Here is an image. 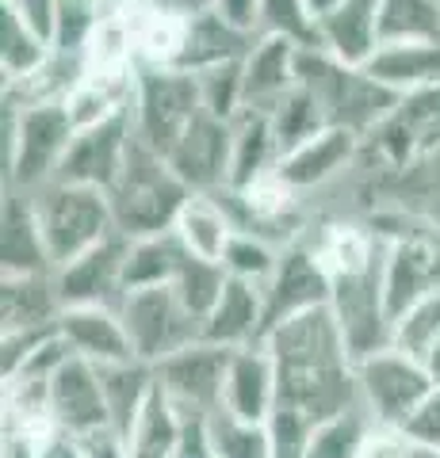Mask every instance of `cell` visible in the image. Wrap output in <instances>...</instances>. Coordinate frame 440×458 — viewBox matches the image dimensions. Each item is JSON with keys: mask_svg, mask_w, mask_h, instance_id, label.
Here are the masks:
<instances>
[{"mask_svg": "<svg viewBox=\"0 0 440 458\" xmlns=\"http://www.w3.org/2000/svg\"><path fill=\"white\" fill-rule=\"evenodd\" d=\"M318 264L325 267V276L333 279H352V276H364L367 267H375V260L387 249V237L379 229H364L357 222H333L325 225L315 245Z\"/></svg>", "mask_w": 440, "mask_h": 458, "instance_id": "cb8c5ba5", "label": "cell"}, {"mask_svg": "<svg viewBox=\"0 0 440 458\" xmlns=\"http://www.w3.org/2000/svg\"><path fill=\"white\" fill-rule=\"evenodd\" d=\"M126 252H131V237L116 229L100 245H92L77 260H69L65 267L54 271L62 306H119Z\"/></svg>", "mask_w": 440, "mask_h": 458, "instance_id": "7c38bea8", "label": "cell"}, {"mask_svg": "<svg viewBox=\"0 0 440 458\" xmlns=\"http://www.w3.org/2000/svg\"><path fill=\"white\" fill-rule=\"evenodd\" d=\"M134 141V107L116 114V119H104L96 126H84L77 131L73 146H69L65 161L58 168L54 180H73V183H92V188H111L119 180V172L126 165V153H131Z\"/></svg>", "mask_w": 440, "mask_h": 458, "instance_id": "8fae6325", "label": "cell"}, {"mask_svg": "<svg viewBox=\"0 0 440 458\" xmlns=\"http://www.w3.org/2000/svg\"><path fill=\"white\" fill-rule=\"evenodd\" d=\"M69 439H73L77 458H131L126 436L116 424H96V428H89V432H77Z\"/></svg>", "mask_w": 440, "mask_h": 458, "instance_id": "60d3db41", "label": "cell"}, {"mask_svg": "<svg viewBox=\"0 0 440 458\" xmlns=\"http://www.w3.org/2000/svg\"><path fill=\"white\" fill-rule=\"evenodd\" d=\"M276 264H280V245H272V241L261 237V233H249V229H237L230 249L222 256V267L230 271L234 279H246V283H257V286H264L272 279Z\"/></svg>", "mask_w": 440, "mask_h": 458, "instance_id": "74e56055", "label": "cell"}, {"mask_svg": "<svg viewBox=\"0 0 440 458\" xmlns=\"http://www.w3.org/2000/svg\"><path fill=\"white\" fill-rule=\"evenodd\" d=\"M31 199H35L39 229H42V241H47L54 271L116 233V214H111V199L104 188L73 183V180H50L35 188Z\"/></svg>", "mask_w": 440, "mask_h": 458, "instance_id": "3957f363", "label": "cell"}, {"mask_svg": "<svg viewBox=\"0 0 440 458\" xmlns=\"http://www.w3.org/2000/svg\"><path fill=\"white\" fill-rule=\"evenodd\" d=\"M180 436H184V412L168 401V394L158 386V378H153L146 405L138 409L131 432H126L131 458H173Z\"/></svg>", "mask_w": 440, "mask_h": 458, "instance_id": "83f0119b", "label": "cell"}, {"mask_svg": "<svg viewBox=\"0 0 440 458\" xmlns=\"http://www.w3.org/2000/svg\"><path fill=\"white\" fill-rule=\"evenodd\" d=\"M421 363H425V370L433 375V382H440V336L433 340V348L421 355Z\"/></svg>", "mask_w": 440, "mask_h": 458, "instance_id": "f6af8a7d", "label": "cell"}, {"mask_svg": "<svg viewBox=\"0 0 440 458\" xmlns=\"http://www.w3.org/2000/svg\"><path fill=\"white\" fill-rule=\"evenodd\" d=\"M299 42L283 35H257L249 54L241 57V92L246 107L272 111L299 84Z\"/></svg>", "mask_w": 440, "mask_h": 458, "instance_id": "4fadbf2b", "label": "cell"}, {"mask_svg": "<svg viewBox=\"0 0 440 458\" xmlns=\"http://www.w3.org/2000/svg\"><path fill=\"white\" fill-rule=\"evenodd\" d=\"M406 458H440V451H433V447H421V443L410 439V451H406Z\"/></svg>", "mask_w": 440, "mask_h": 458, "instance_id": "bcb514c9", "label": "cell"}, {"mask_svg": "<svg viewBox=\"0 0 440 458\" xmlns=\"http://www.w3.org/2000/svg\"><path fill=\"white\" fill-rule=\"evenodd\" d=\"M364 69L379 84L414 96L440 84V42H379Z\"/></svg>", "mask_w": 440, "mask_h": 458, "instance_id": "603a6c76", "label": "cell"}, {"mask_svg": "<svg viewBox=\"0 0 440 458\" xmlns=\"http://www.w3.org/2000/svg\"><path fill=\"white\" fill-rule=\"evenodd\" d=\"M352 367H357V386H360L364 405L375 412V420L383 428H402L410 420V412H414L425 401V394L436 386L421 360L391 348V344L372 355H364V360H357Z\"/></svg>", "mask_w": 440, "mask_h": 458, "instance_id": "8992f818", "label": "cell"}, {"mask_svg": "<svg viewBox=\"0 0 440 458\" xmlns=\"http://www.w3.org/2000/svg\"><path fill=\"white\" fill-rule=\"evenodd\" d=\"M20 271H54V264L42 241L31 191L12 188L4 199V276H20Z\"/></svg>", "mask_w": 440, "mask_h": 458, "instance_id": "484cf974", "label": "cell"}, {"mask_svg": "<svg viewBox=\"0 0 440 458\" xmlns=\"http://www.w3.org/2000/svg\"><path fill=\"white\" fill-rule=\"evenodd\" d=\"M253 31H241L230 20L222 16L219 8H207L192 20V35H188V50H184L177 69H188V73H200L207 65L219 62H234V57H246L253 47Z\"/></svg>", "mask_w": 440, "mask_h": 458, "instance_id": "4316f807", "label": "cell"}, {"mask_svg": "<svg viewBox=\"0 0 440 458\" xmlns=\"http://www.w3.org/2000/svg\"><path fill=\"white\" fill-rule=\"evenodd\" d=\"M280 165V141L272 131V114L257 107H241L234 114V153H230V188H246Z\"/></svg>", "mask_w": 440, "mask_h": 458, "instance_id": "d4e9b609", "label": "cell"}, {"mask_svg": "<svg viewBox=\"0 0 440 458\" xmlns=\"http://www.w3.org/2000/svg\"><path fill=\"white\" fill-rule=\"evenodd\" d=\"M8 4L16 8L20 16L54 47V31H58V8H62V0H8Z\"/></svg>", "mask_w": 440, "mask_h": 458, "instance_id": "7bdbcfd3", "label": "cell"}, {"mask_svg": "<svg viewBox=\"0 0 440 458\" xmlns=\"http://www.w3.org/2000/svg\"><path fill=\"white\" fill-rule=\"evenodd\" d=\"M119 313L126 325V336L134 344V355L142 363H161L188 344L203 340V321L180 302L173 283L131 286L119 298Z\"/></svg>", "mask_w": 440, "mask_h": 458, "instance_id": "277c9868", "label": "cell"}, {"mask_svg": "<svg viewBox=\"0 0 440 458\" xmlns=\"http://www.w3.org/2000/svg\"><path fill=\"white\" fill-rule=\"evenodd\" d=\"M261 294H264V336H268V328H276L280 321H288L310 306L330 302L333 283L318 264L315 249L291 241V245L280 249V264L272 271V279L261 286Z\"/></svg>", "mask_w": 440, "mask_h": 458, "instance_id": "30bf717a", "label": "cell"}, {"mask_svg": "<svg viewBox=\"0 0 440 458\" xmlns=\"http://www.w3.org/2000/svg\"><path fill=\"white\" fill-rule=\"evenodd\" d=\"M50 409H54V420L62 424L65 436L89 432V428H96V424H111L96 363L81 360V355H69V360L54 370Z\"/></svg>", "mask_w": 440, "mask_h": 458, "instance_id": "e0dca14e", "label": "cell"}, {"mask_svg": "<svg viewBox=\"0 0 440 458\" xmlns=\"http://www.w3.org/2000/svg\"><path fill=\"white\" fill-rule=\"evenodd\" d=\"M272 114V131H276V141H280V157L291 153L295 146H303L306 138H315L318 131H325L330 114L318 104V96L306 89V84H295V89L280 99V104L268 111Z\"/></svg>", "mask_w": 440, "mask_h": 458, "instance_id": "836d02e7", "label": "cell"}, {"mask_svg": "<svg viewBox=\"0 0 440 458\" xmlns=\"http://www.w3.org/2000/svg\"><path fill=\"white\" fill-rule=\"evenodd\" d=\"M375 428H379L375 412L364 405V397H357L352 405L315 424L303 458H360L364 443L372 439Z\"/></svg>", "mask_w": 440, "mask_h": 458, "instance_id": "f1b7e54d", "label": "cell"}, {"mask_svg": "<svg viewBox=\"0 0 440 458\" xmlns=\"http://www.w3.org/2000/svg\"><path fill=\"white\" fill-rule=\"evenodd\" d=\"M257 35H283L299 47H318V12L310 0H261Z\"/></svg>", "mask_w": 440, "mask_h": 458, "instance_id": "f35d334b", "label": "cell"}, {"mask_svg": "<svg viewBox=\"0 0 440 458\" xmlns=\"http://www.w3.org/2000/svg\"><path fill=\"white\" fill-rule=\"evenodd\" d=\"M383 0H333L318 16V47L349 65H364L379 50Z\"/></svg>", "mask_w": 440, "mask_h": 458, "instance_id": "ac0fdd59", "label": "cell"}, {"mask_svg": "<svg viewBox=\"0 0 440 458\" xmlns=\"http://www.w3.org/2000/svg\"><path fill=\"white\" fill-rule=\"evenodd\" d=\"M96 370H100L108 417L126 436L138 417V409L146 405V397L153 390V367L142 360H123V363H100Z\"/></svg>", "mask_w": 440, "mask_h": 458, "instance_id": "1f68e13d", "label": "cell"}, {"mask_svg": "<svg viewBox=\"0 0 440 458\" xmlns=\"http://www.w3.org/2000/svg\"><path fill=\"white\" fill-rule=\"evenodd\" d=\"M234 348L211 340H195L188 348L165 355L161 363H153V378L168 394V401L184 412V417H207L222 405V378L226 363H230Z\"/></svg>", "mask_w": 440, "mask_h": 458, "instance_id": "ba28073f", "label": "cell"}, {"mask_svg": "<svg viewBox=\"0 0 440 458\" xmlns=\"http://www.w3.org/2000/svg\"><path fill=\"white\" fill-rule=\"evenodd\" d=\"M62 294L54 271H20L4 276V333H42L58 328Z\"/></svg>", "mask_w": 440, "mask_h": 458, "instance_id": "7402d4cb", "label": "cell"}, {"mask_svg": "<svg viewBox=\"0 0 440 458\" xmlns=\"http://www.w3.org/2000/svg\"><path fill=\"white\" fill-rule=\"evenodd\" d=\"M188 195H192V188L177 176V168L168 165V157L150 149L146 141L134 134L119 180L108 188L119 233H126L134 241V237H150V233H161V229H173Z\"/></svg>", "mask_w": 440, "mask_h": 458, "instance_id": "6da1fadb", "label": "cell"}, {"mask_svg": "<svg viewBox=\"0 0 440 458\" xmlns=\"http://www.w3.org/2000/svg\"><path fill=\"white\" fill-rule=\"evenodd\" d=\"M330 4H333V0H310V8H315V12H318V16H322V12H325V8H330Z\"/></svg>", "mask_w": 440, "mask_h": 458, "instance_id": "7dc6e473", "label": "cell"}, {"mask_svg": "<svg viewBox=\"0 0 440 458\" xmlns=\"http://www.w3.org/2000/svg\"><path fill=\"white\" fill-rule=\"evenodd\" d=\"M131 20H134V57H138V65L177 69L184 50H188V35H192L195 16L161 8V4H153V0H131Z\"/></svg>", "mask_w": 440, "mask_h": 458, "instance_id": "ffe728a7", "label": "cell"}, {"mask_svg": "<svg viewBox=\"0 0 440 458\" xmlns=\"http://www.w3.org/2000/svg\"><path fill=\"white\" fill-rule=\"evenodd\" d=\"M264 348L272 355L276 370H315V367L352 363L345 328H341L330 302L310 306L303 313H295V318L280 321L276 328H268Z\"/></svg>", "mask_w": 440, "mask_h": 458, "instance_id": "52a82bcc", "label": "cell"}, {"mask_svg": "<svg viewBox=\"0 0 440 458\" xmlns=\"http://www.w3.org/2000/svg\"><path fill=\"white\" fill-rule=\"evenodd\" d=\"M203 111L200 81L188 69H158L138 65V92H134V134L150 149L168 157L177 141Z\"/></svg>", "mask_w": 440, "mask_h": 458, "instance_id": "5b68a950", "label": "cell"}, {"mask_svg": "<svg viewBox=\"0 0 440 458\" xmlns=\"http://www.w3.org/2000/svg\"><path fill=\"white\" fill-rule=\"evenodd\" d=\"M84 4H104V0H84Z\"/></svg>", "mask_w": 440, "mask_h": 458, "instance_id": "c3c4849f", "label": "cell"}, {"mask_svg": "<svg viewBox=\"0 0 440 458\" xmlns=\"http://www.w3.org/2000/svg\"><path fill=\"white\" fill-rule=\"evenodd\" d=\"M222 409L241 420H268L276 409V363L264 344H246L230 352L222 378Z\"/></svg>", "mask_w": 440, "mask_h": 458, "instance_id": "2e32d148", "label": "cell"}, {"mask_svg": "<svg viewBox=\"0 0 440 458\" xmlns=\"http://www.w3.org/2000/svg\"><path fill=\"white\" fill-rule=\"evenodd\" d=\"M360 149H364V138L357 131H349V126H325L315 138H306L303 146L283 153L276 172L299 191L325 188V183L337 180L341 172L357 161Z\"/></svg>", "mask_w": 440, "mask_h": 458, "instance_id": "5bb4252c", "label": "cell"}, {"mask_svg": "<svg viewBox=\"0 0 440 458\" xmlns=\"http://www.w3.org/2000/svg\"><path fill=\"white\" fill-rule=\"evenodd\" d=\"M173 229L195 256L222 264V256H226V249H230V241L237 233V222H234V210H230V203H226L222 191H192L188 199H184Z\"/></svg>", "mask_w": 440, "mask_h": 458, "instance_id": "44dd1931", "label": "cell"}, {"mask_svg": "<svg viewBox=\"0 0 440 458\" xmlns=\"http://www.w3.org/2000/svg\"><path fill=\"white\" fill-rule=\"evenodd\" d=\"M203 340L222 344V348H246V344H264V294L257 283L226 279L215 310L203 321Z\"/></svg>", "mask_w": 440, "mask_h": 458, "instance_id": "d6986e66", "label": "cell"}, {"mask_svg": "<svg viewBox=\"0 0 440 458\" xmlns=\"http://www.w3.org/2000/svg\"><path fill=\"white\" fill-rule=\"evenodd\" d=\"M58 333L69 344V352L96 367L138 360L119 306H65L58 318Z\"/></svg>", "mask_w": 440, "mask_h": 458, "instance_id": "9a60e30c", "label": "cell"}, {"mask_svg": "<svg viewBox=\"0 0 440 458\" xmlns=\"http://www.w3.org/2000/svg\"><path fill=\"white\" fill-rule=\"evenodd\" d=\"M104 4H123V0H104Z\"/></svg>", "mask_w": 440, "mask_h": 458, "instance_id": "681fc988", "label": "cell"}, {"mask_svg": "<svg viewBox=\"0 0 440 458\" xmlns=\"http://www.w3.org/2000/svg\"><path fill=\"white\" fill-rule=\"evenodd\" d=\"M410 451V436L402 432V428H375L372 439L364 443V451L360 458H406Z\"/></svg>", "mask_w": 440, "mask_h": 458, "instance_id": "ee69618b", "label": "cell"}, {"mask_svg": "<svg viewBox=\"0 0 440 458\" xmlns=\"http://www.w3.org/2000/svg\"><path fill=\"white\" fill-rule=\"evenodd\" d=\"M77 126L65 111V99L47 104H4V176L12 188L35 191L58 176Z\"/></svg>", "mask_w": 440, "mask_h": 458, "instance_id": "7a4b0ae2", "label": "cell"}, {"mask_svg": "<svg viewBox=\"0 0 440 458\" xmlns=\"http://www.w3.org/2000/svg\"><path fill=\"white\" fill-rule=\"evenodd\" d=\"M50 54H54L50 42L8 0H0V69H4V84L31 77L35 69L50 62Z\"/></svg>", "mask_w": 440, "mask_h": 458, "instance_id": "4dcf8cb0", "label": "cell"}, {"mask_svg": "<svg viewBox=\"0 0 440 458\" xmlns=\"http://www.w3.org/2000/svg\"><path fill=\"white\" fill-rule=\"evenodd\" d=\"M379 42H440V0H383Z\"/></svg>", "mask_w": 440, "mask_h": 458, "instance_id": "e575fe53", "label": "cell"}, {"mask_svg": "<svg viewBox=\"0 0 440 458\" xmlns=\"http://www.w3.org/2000/svg\"><path fill=\"white\" fill-rule=\"evenodd\" d=\"M188 245L180 241L177 229H161L150 237H134L123 267V291L131 286H153V283H173L180 264L188 260Z\"/></svg>", "mask_w": 440, "mask_h": 458, "instance_id": "f546056e", "label": "cell"}, {"mask_svg": "<svg viewBox=\"0 0 440 458\" xmlns=\"http://www.w3.org/2000/svg\"><path fill=\"white\" fill-rule=\"evenodd\" d=\"M215 4H219V0H211V8H215Z\"/></svg>", "mask_w": 440, "mask_h": 458, "instance_id": "f907efd6", "label": "cell"}, {"mask_svg": "<svg viewBox=\"0 0 440 458\" xmlns=\"http://www.w3.org/2000/svg\"><path fill=\"white\" fill-rule=\"evenodd\" d=\"M230 153H234V119L215 111H200L192 126L168 153V165L192 191H222L230 188Z\"/></svg>", "mask_w": 440, "mask_h": 458, "instance_id": "9c48e42d", "label": "cell"}, {"mask_svg": "<svg viewBox=\"0 0 440 458\" xmlns=\"http://www.w3.org/2000/svg\"><path fill=\"white\" fill-rule=\"evenodd\" d=\"M402 432L414 443H421V447L440 451V382L433 386L429 394H425L421 405L410 412V420L402 424Z\"/></svg>", "mask_w": 440, "mask_h": 458, "instance_id": "b9f144b4", "label": "cell"}, {"mask_svg": "<svg viewBox=\"0 0 440 458\" xmlns=\"http://www.w3.org/2000/svg\"><path fill=\"white\" fill-rule=\"evenodd\" d=\"M226 279H230V271H226L222 264L203 260V256L188 252V260L180 264L177 279H173V291L180 294V302L188 306L195 318L207 321V313L215 310V302H219V294H222Z\"/></svg>", "mask_w": 440, "mask_h": 458, "instance_id": "d590c367", "label": "cell"}, {"mask_svg": "<svg viewBox=\"0 0 440 458\" xmlns=\"http://www.w3.org/2000/svg\"><path fill=\"white\" fill-rule=\"evenodd\" d=\"M195 81H200V96H203L207 111L222 114V119H234V114L246 107V92H241V57L200 69Z\"/></svg>", "mask_w": 440, "mask_h": 458, "instance_id": "ab89813d", "label": "cell"}, {"mask_svg": "<svg viewBox=\"0 0 440 458\" xmlns=\"http://www.w3.org/2000/svg\"><path fill=\"white\" fill-rule=\"evenodd\" d=\"M211 458H276L268 420H241L230 409H215L203 417Z\"/></svg>", "mask_w": 440, "mask_h": 458, "instance_id": "d6a6232c", "label": "cell"}, {"mask_svg": "<svg viewBox=\"0 0 440 458\" xmlns=\"http://www.w3.org/2000/svg\"><path fill=\"white\" fill-rule=\"evenodd\" d=\"M440 336V286L429 294H421L402 318H394L391 325V348H399L406 355L421 360L433 348V340Z\"/></svg>", "mask_w": 440, "mask_h": 458, "instance_id": "8d00e7d4", "label": "cell"}]
</instances>
